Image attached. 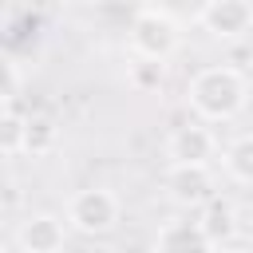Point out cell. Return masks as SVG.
<instances>
[{"instance_id": "obj_16", "label": "cell", "mask_w": 253, "mask_h": 253, "mask_svg": "<svg viewBox=\"0 0 253 253\" xmlns=\"http://www.w3.org/2000/svg\"><path fill=\"white\" fill-rule=\"evenodd\" d=\"M0 253H20V249H12V245H4V249H0Z\"/></svg>"}, {"instance_id": "obj_15", "label": "cell", "mask_w": 253, "mask_h": 253, "mask_svg": "<svg viewBox=\"0 0 253 253\" xmlns=\"http://www.w3.org/2000/svg\"><path fill=\"white\" fill-rule=\"evenodd\" d=\"M213 253H245L241 245H221V249H213Z\"/></svg>"}, {"instance_id": "obj_11", "label": "cell", "mask_w": 253, "mask_h": 253, "mask_svg": "<svg viewBox=\"0 0 253 253\" xmlns=\"http://www.w3.org/2000/svg\"><path fill=\"white\" fill-rule=\"evenodd\" d=\"M55 146H59V126H55V119L43 115V111H32V115H28V154H32V158H43V154H51Z\"/></svg>"}, {"instance_id": "obj_6", "label": "cell", "mask_w": 253, "mask_h": 253, "mask_svg": "<svg viewBox=\"0 0 253 253\" xmlns=\"http://www.w3.org/2000/svg\"><path fill=\"white\" fill-rule=\"evenodd\" d=\"M166 194L174 206H210L217 194V182L210 174V166H166Z\"/></svg>"}, {"instance_id": "obj_4", "label": "cell", "mask_w": 253, "mask_h": 253, "mask_svg": "<svg viewBox=\"0 0 253 253\" xmlns=\"http://www.w3.org/2000/svg\"><path fill=\"white\" fill-rule=\"evenodd\" d=\"M198 24L213 40H241L253 32V4L249 0H210L198 8Z\"/></svg>"}, {"instance_id": "obj_10", "label": "cell", "mask_w": 253, "mask_h": 253, "mask_svg": "<svg viewBox=\"0 0 253 253\" xmlns=\"http://www.w3.org/2000/svg\"><path fill=\"white\" fill-rule=\"evenodd\" d=\"M0 154H28V115L16 107H0Z\"/></svg>"}, {"instance_id": "obj_3", "label": "cell", "mask_w": 253, "mask_h": 253, "mask_svg": "<svg viewBox=\"0 0 253 253\" xmlns=\"http://www.w3.org/2000/svg\"><path fill=\"white\" fill-rule=\"evenodd\" d=\"M119 213H123V206L107 186H87V190L71 194V202H67V225L87 237L111 233L119 225Z\"/></svg>"}, {"instance_id": "obj_1", "label": "cell", "mask_w": 253, "mask_h": 253, "mask_svg": "<svg viewBox=\"0 0 253 253\" xmlns=\"http://www.w3.org/2000/svg\"><path fill=\"white\" fill-rule=\"evenodd\" d=\"M245 75L229 63H213V67H202L190 87H186V103L190 111L202 119V123H225L233 119L241 107H245Z\"/></svg>"}, {"instance_id": "obj_14", "label": "cell", "mask_w": 253, "mask_h": 253, "mask_svg": "<svg viewBox=\"0 0 253 253\" xmlns=\"http://www.w3.org/2000/svg\"><path fill=\"white\" fill-rule=\"evenodd\" d=\"M0 71H4L0 103H4V107H16V95H20V67H16V59H4V63H0Z\"/></svg>"}, {"instance_id": "obj_8", "label": "cell", "mask_w": 253, "mask_h": 253, "mask_svg": "<svg viewBox=\"0 0 253 253\" xmlns=\"http://www.w3.org/2000/svg\"><path fill=\"white\" fill-rule=\"evenodd\" d=\"M154 253H213V241L202 233L198 217H174L162 221L158 237H154Z\"/></svg>"}, {"instance_id": "obj_2", "label": "cell", "mask_w": 253, "mask_h": 253, "mask_svg": "<svg viewBox=\"0 0 253 253\" xmlns=\"http://www.w3.org/2000/svg\"><path fill=\"white\" fill-rule=\"evenodd\" d=\"M126 43H130L134 59L166 63V59L178 51V43H182V28H178L174 12L146 4V8H138V12H134L130 32H126Z\"/></svg>"}, {"instance_id": "obj_7", "label": "cell", "mask_w": 253, "mask_h": 253, "mask_svg": "<svg viewBox=\"0 0 253 253\" xmlns=\"http://www.w3.org/2000/svg\"><path fill=\"white\" fill-rule=\"evenodd\" d=\"M67 241V221L55 213H28L16 225V249L20 253H59Z\"/></svg>"}, {"instance_id": "obj_12", "label": "cell", "mask_w": 253, "mask_h": 253, "mask_svg": "<svg viewBox=\"0 0 253 253\" xmlns=\"http://www.w3.org/2000/svg\"><path fill=\"white\" fill-rule=\"evenodd\" d=\"M221 166H225V174L233 178V182H253V134H241V138H233L225 150H221Z\"/></svg>"}, {"instance_id": "obj_9", "label": "cell", "mask_w": 253, "mask_h": 253, "mask_svg": "<svg viewBox=\"0 0 253 253\" xmlns=\"http://www.w3.org/2000/svg\"><path fill=\"white\" fill-rule=\"evenodd\" d=\"M198 225H202V233L213 241V249H221V245H233V237H237V210H233V202H225V198H213L210 206H202V213H198Z\"/></svg>"}, {"instance_id": "obj_5", "label": "cell", "mask_w": 253, "mask_h": 253, "mask_svg": "<svg viewBox=\"0 0 253 253\" xmlns=\"http://www.w3.org/2000/svg\"><path fill=\"white\" fill-rule=\"evenodd\" d=\"M213 154H217V138L206 123H186L166 138L170 166H210Z\"/></svg>"}, {"instance_id": "obj_13", "label": "cell", "mask_w": 253, "mask_h": 253, "mask_svg": "<svg viewBox=\"0 0 253 253\" xmlns=\"http://www.w3.org/2000/svg\"><path fill=\"white\" fill-rule=\"evenodd\" d=\"M162 79H166V63H150V59H134L130 63V87L154 91V87H162Z\"/></svg>"}]
</instances>
